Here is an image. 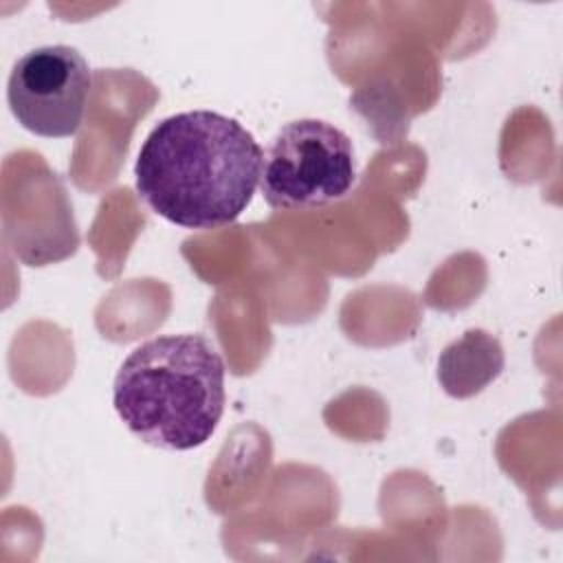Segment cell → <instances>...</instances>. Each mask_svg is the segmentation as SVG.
Segmentation results:
<instances>
[{"label":"cell","mask_w":563,"mask_h":563,"mask_svg":"<svg viewBox=\"0 0 563 563\" xmlns=\"http://www.w3.org/2000/svg\"><path fill=\"white\" fill-rule=\"evenodd\" d=\"M356 180L350 136L323 119L286 123L264 154L262 196L279 211H306L339 202Z\"/></svg>","instance_id":"3957f363"},{"label":"cell","mask_w":563,"mask_h":563,"mask_svg":"<svg viewBox=\"0 0 563 563\" xmlns=\"http://www.w3.org/2000/svg\"><path fill=\"white\" fill-rule=\"evenodd\" d=\"M112 402L145 444L167 451L202 446L224 411V361L202 334L154 336L123 358Z\"/></svg>","instance_id":"7a4b0ae2"},{"label":"cell","mask_w":563,"mask_h":563,"mask_svg":"<svg viewBox=\"0 0 563 563\" xmlns=\"http://www.w3.org/2000/svg\"><path fill=\"white\" fill-rule=\"evenodd\" d=\"M90 68L75 46L51 44L24 53L11 68L7 101L18 123L44 139L73 136L84 119Z\"/></svg>","instance_id":"277c9868"},{"label":"cell","mask_w":563,"mask_h":563,"mask_svg":"<svg viewBox=\"0 0 563 563\" xmlns=\"http://www.w3.org/2000/svg\"><path fill=\"white\" fill-rule=\"evenodd\" d=\"M262 167L264 152L240 121L187 110L152 128L134 163V183L167 222L209 231L231 224L251 205Z\"/></svg>","instance_id":"6da1fadb"},{"label":"cell","mask_w":563,"mask_h":563,"mask_svg":"<svg viewBox=\"0 0 563 563\" xmlns=\"http://www.w3.org/2000/svg\"><path fill=\"white\" fill-rule=\"evenodd\" d=\"M504 363L499 339L482 328H471L440 352L438 380L449 396L471 398L501 374Z\"/></svg>","instance_id":"5b68a950"}]
</instances>
